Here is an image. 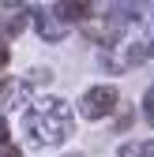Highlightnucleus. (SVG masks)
I'll use <instances>...</instances> for the list:
<instances>
[{
    "instance_id": "obj_1",
    "label": "nucleus",
    "mask_w": 154,
    "mask_h": 157,
    "mask_svg": "<svg viewBox=\"0 0 154 157\" xmlns=\"http://www.w3.org/2000/svg\"><path fill=\"white\" fill-rule=\"evenodd\" d=\"M75 131V112L64 97L42 94L26 109V135L34 146H64Z\"/></svg>"
},
{
    "instance_id": "obj_2",
    "label": "nucleus",
    "mask_w": 154,
    "mask_h": 157,
    "mask_svg": "<svg viewBox=\"0 0 154 157\" xmlns=\"http://www.w3.org/2000/svg\"><path fill=\"white\" fill-rule=\"evenodd\" d=\"M120 109V90L113 86V82H98V86H90V90H83V97H79V116L83 120H105V116H113Z\"/></svg>"
},
{
    "instance_id": "obj_3",
    "label": "nucleus",
    "mask_w": 154,
    "mask_h": 157,
    "mask_svg": "<svg viewBox=\"0 0 154 157\" xmlns=\"http://www.w3.org/2000/svg\"><path fill=\"white\" fill-rule=\"evenodd\" d=\"M124 23H128V15H120V8H113L109 15H94L87 19V23L79 26L94 45H102V49H113L120 41V34H124Z\"/></svg>"
},
{
    "instance_id": "obj_4",
    "label": "nucleus",
    "mask_w": 154,
    "mask_h": 157,
    "mask_svg": "<svg viewBox=\"0 0 154 157\" xmlns=\"http://www.w3.org/2000/svg\"><path fill=\"white\" fill-rule=\"evenodd\" d=\"M30 23H34L38 37H42L45 45H60L64 37H68V26H64L60 19L53 15V8H49V11H45V8H38V11H30Z\"/></svg>"
},
{
    "instance_id": "obj_5",
    "label": "nucleus",
    "mask_w": 154,
    "mask_h": 157,
    "mask_svg": "<svg viewBox=\"0 0 154 157\" xmlns=\"http://www.w3.org/2000/svg\"><path fill=\"white\" fill-rule=\"evenodd\" d=\"M53 15L64 26H71V23L83 26L87 19H94V4H87V0H60V4H53Z\"/></svg>"
},
{
    "instance_id": "obj_6",
    "label": "nucleus",
    "mask_w": 154,
    "mask_h": 157,
    "mask_svg": "<svg viewBox=\"0 0 154 157\" xmlns=\"http://www.w3.org/2000/svg\"><path fill=\"white\" fill-rule=\"evenodd\" d=\"M26 26H30L26 8H11L8 15H0V49H8V41H15Z\"/></svg>"
},
{
    "instance_id": "obj_7",
    "label": "nucleus",
    "mask_w": 154,
    "mask_h": 157,
    "mask_svg": "<svg viewBox=\"0 0 154 157\" xmlns=\"http://www.w3.org/2000/svg\"><path fill=\"white\" fill-rule=\"evenodd\" d=\"M19 82H23L30 94H34V90H45V86L53 82V67H30L23 78H19Z\"/></svg>"
},
{
    "instance_id": "obj_8",
    "label": "nucleus",
    "mask_w": 154,
    "mask_h": 157,
    "mask_svg": "<svg viewBox=\"0 0 154 157\" xmlns=\"http://www.w3.org/2000/svg\"><path fill=\"white\" fill-rule=\"evenodd\" d=\"M117 157H154V139H136V142H120Z\"/></svg>"
},
{
    "instance_id": "obj_9",
    "label": "nucleus",
    "mask_w": 154,
    "mask_h": 157,
    "mask_svg": "<svg viewBox=\"0 0 154 157\" xmlns=\"http://www.w3.org/2000/svg\"><path fill=\"white\" fill-rule=\"evenodd\" d=\"M143 116H147V124L154 127V86H147V94H143Z\"/></svg>"
},
{
    "instance_id": "obj_10",
    "label": "nucleus",
    "mask_w": 154,
    "mask_h": 157,
    "mask_svg": "<svg viewBox=\"0 0 154 157\" xmlns=\"http://www.w3.org/2000/svg\"><path fill=\"white\" fill-rule=\"evenodd\" d=\"M128 127H132V112L120 109V116H117V131H128Z\"/></svg>"
},
{
    "instance_id": "obj_11",
    "label": "nucleus",
    "mask_w": 154,
    "mask_h": 157,
    "mask_svg": "<svg viewBox=\"0 0 154 157\" xmlns=\"http://www.w3.org/2000/svg\"><path fill=\"white\" fill-rule=\"evenodd\" d=\"M0 157H23V150L11 142V146H0Z\"/></svg>"
},
{
    "instance_id": "obj_12",
    "label": "nucleus",
    "mask_w": 154,
    "mask_h": 157,
    "mask_svg": "<svg viewBox=\"0 0 154 157\" xmlns=\"http://www.w3.org/2000/svg\"><path fill=\"white\" fill-rule=\"evenodd\" d=\"M8 60H11V52H8V49H0V71L8 67Z\"/></svg>"
},
{
    "instance_id": "obj_13",
    "label": "nucleus",
    "mask_w": 154,
    "mask_h": 157,
    "mask_svg": "<svg viewBox=\"0 0 154 157\" xmlns=\"http://www.w3.org/2000/svg\"><path fill=\"white\" fill-rule=\"evenodd\" d=\"M68 157H83V153H68Z\"/></svg>"
}]
</instances>
